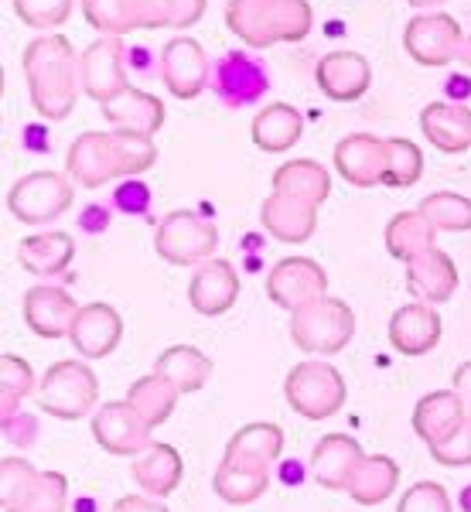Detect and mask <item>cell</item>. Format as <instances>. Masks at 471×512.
Returning <instances> with one entry per match:
<instances>
[{"label": "cell", "instance_id": "obj_1", "mask_svg": "<svg viewBox=\"0 0 471 512\" xmlns=\"http://www.w3.org/2000/svg\"><path fill=\"white\" fill-rule=\"evenodd\" d=\"M157 161V147L151 137L134 130H89L69 147L65 168L82 188H99L113 178L144 175Z\"/></svg>", "mask_w": 471, "mask_h": 512}, {"label": "cell", "instance_id": "obj_2", "mask_svg": "<svg viewBox=\"0 0 471 512\" xmlns=\"http://www.w3.org/2000/svg\"><path fill=\"white\" fill-rule=\"evenodd\" d=\"M24 79L31 103L45 120H65L79 99V55L69 38L45 35L24 48Z\"/></svg>", "mask_w": 471, "mask_h": 512}, {"label": "cell", "instance_id": "obj_3", "mask_svg": "<svg viewBox=\"0 0 471 512\" xmlns=\"http://www.w3.org/2000/svg\"><path fill=\"white\" fill-rule=\"evenodd\" d=\"M308 0H229L226 24L250 48H270L277 41H301L311 31Z\"/></svg>", "mask_w": 471, "mask_h": 512}, {"label": "cell", "instance_id": "obj_4", "mask_svg": "<svg viewBox=\"0 0 471 512\" xmlns=\"http://www.w3.org/2000/svg\"><path fill=\"white\" fill-rule=\"evenodd\" d=\"M355 335V315L338 297H321L308 308L291 315V338L297 349L314 355H335L352 342Z\"/></svg>", "mask_w": 471, "mask_h": 512}, {"label": "cell", "instance_id": "obj_5", "mask_svg": "<svg viewBox=\"0 0 471 512\" xmlns=\"http://www.w3.org/2000/svg\"><path fill=\"white\" fill-rule=\"evenodd\" d=\"M99 396L96 373L86 362L62 359L45 373L38 386V407L59 420H82Z\"/></svg>", "mask_w": 471, "mask_h": 512}, {"label": "cell", "instance_id": "obj_6", "mask_svg": "<svg viewBox=\"0 0 471 512\" xmlns=\"http://www.w3.org/2000/svg\"><path fill=\"white\" fill-rule=\"evenodd\" d=\"M284 393L304 420H328L345 403V379L328 362H301L287 376Z\"/></svg>", "mask_w": 471, "mask_h": 512}, {"label": "cell", "instance_id": "obj_7", "mask_svg": "<svg viewBox=\"0 0 471 512\" xmlns=\"http://www.w3.org/2000/svg\"><path fill=\"white\" fill-rule=\"evenodd\" d=\"M154 246L157 256L175 263V267H202L216 253L219 229L212 222H205L202 216H195V212L178 209L171 216H164V222L157 226Z\"/></svg>", "mask_w": 471, "mask_h": 512}, {"label": "cell", "instance_id": "obj_8", "mask_svg": "<svg viewBox=\"0 0 471 512\" xmlns=\"http://www.w3.org/2000/svg\"><path fill=\"white\" fill-rule=\"evenodd\" d=\"M4 475V512H45L65 509L69 482L59 472H35L24 458H7Z\"/></svg>", "mask_w": 471, "mask_h": 512}, {"label": "cell", "instance_id": "obj_9", "mask_svg": "<svg viewBox=\"0 0 471 512\" xmlns=\"http://www.w3.org/2000/svg\"><path fill=\"white\" fill-rule=\"evenodd\" d=\"M72 205V185L69 178L59 171H35L14 181V188L7 192V209L14 219L28 222V226H48L69 212Z\"/></svg>", "mask_w": 471, "mask_h": 512}, {"label": "cell", "instance_id": "obj_10", "mask_svg": "<svg viewBox=\"0 0 471 512\" xmlns=\"http://www.w3.org/2000/svg\"><path fill=\"white\" fill-rule=\"evenodd\" d=\"M79 82L82 93L96 103H110L127 93V69H123V38L103 35L79 55Z\"/></svg>", "mask_w": 471, "mask_h": 512}, {"label": "cell", "instance_id": "obj_11", "mask_svg": "<svg viewBox=\"0 0 471 512\" xmlns=\"http://www.w3.org/2000/svg\"><path fill=\"white\" fill-rule=\"evenodd\" d=\"M267 294L277 308L294 315V311L328 297V274L314 260H308V256H287V260H280L277 267L270 270Z\"/></svg>", "mask_w": 471, "mask_h": 512}, {"label": "cell", "instance_id": "obj_12", "mask_svg": "<svg viewBox=\"0 0 471 512\" xmlns=\"http://www.w3.org/2000/svg\"><path fill=\"white\" fill-rule=\"evenodd\" d=\"M465 35H461L458 21L451 14H420L407 24L403 48L417 65H448L458 59Z\"/></svg>", "mask_w": 471, "mask_h": 512}, {"label": "cell", "instance_id": "obj_13", "mask_svg": "<svg viewBox=\"0 0 471 512\" xmlns=\"http://www.w3.org/2000/svg\"><path fill=\"white\" fill-rule=\"evenodd\" d=\"M390 168V144L373 134H349L335 147V171L355 188L383 185Z\"/></svg>", "mask_w": 471, "mask_h": 512}, {"label": "cell", "instance_id": "obj_14", "mask_svg": "<svg viewBox=\"0 0 471 512\" xmlns=\"http://www.w3.org/2000/svg\"><path fill=\"white\" fill-rule=\"evenodd\" d=\"M93 437L103 451L110 454H144L151 448V427L147 420L130 407L127 400L123 403H106L99 407V414L93 417Z\"/></svg>", "mask_w": 471, "mask_h": 512}, {"label": "cell", "instance_id": "obj_15", "mask_svg": "<svg viewBox=\"0 0 471 512\" xmlns=\"http://www.w3.org/2000/svg\"><path fill=\"white\" fill-rule=\"evenodd\" d=\"M161 79L175 99H195L209 82V59L195 38H171L161 55Z\"/></svg>", "mask_w": 471, "mask_h": 512}, {"label": "cell", "instance_id": "obj_16", "mask_svg": "<svg viewBox=\"0 0 471 512\" xmlns=\"http://www.w3.org/2000/svg\"><path fill=\"white\" fill-rule=\"evenodd\" d=\"M79 318V304L69 291L52 284H38L24 294V321L38 338H69Z\"/></svg>", "mask_w": 471, "mask_h": 512}, {"label": "cell", "instance_id": "obj_17", "mask_svg": "<svg viewBox=\"0 0 471 512\" xmlns=\"http://www.w3.org/2000/svg\"><path fill=\"white\" fill-rule=\"evenodd\" d=\"M236 297H239V277L229 260L212 256L202 267H195V277H192V284H188V301H192V308L198 315H205V318L226 315L236 304Z\"/></svg>", "mask_w": 471, "mask_h": 512}, {"label": "cell", "instance_id": "obj_18", "mask_svg": "<svg viewBox=\"0 0 471 512\" xmlns=\"http://www.w3.org/2000/svg\"><path fill=\"white\" fill-rule=\"evenodd\" d=\"M366 458V451L359 448V441L349 434H328L318 441V448L311 454V475L321 489L332 492H349L355 468Z\"/></svg>", "mask_w": 471, "mask_h": 512}, {"label": "cell", "instance_id": "obj_19", "mask_svg": "<svg viewBox=\"0 0 471 512\" xmlns=\"http://www.w3.org/2000/svg\"><path fill=\"white\" fill-rule=\"evenodd\" d=\"M465 417H468V407L461 403L458 393L437 390V393H427L424 400L413 407V431H417V437L427 448H441L444 441H451V437L461 431Z\"/></svg>", "mask_w": 471, "mask_h": 512}, {"label": "cell", "instance_id": "obj_20", "mask_svg": "<svg viewBox=\"0 0 471 512\" xmlns=\"http://www.w3.org/2000/svg\"><path fill=\"white\" fill-rule=\"evenodd\" d=\"M441 315L434 311V304L413 301L403 304L390 321V345L403 355H427L441 342Z\"/></svg>", "mask_w": 471, "mask_h": 512}, {"label": "cell", "instance_id": "obj_21", "mask_svg": "<svg viewBox=\"0 0 471 512\" xmlns=\"http://www.w3.org/2000/svg\"><path fill=\"white\" fill-rule=\"evenodd\" d=\"M120 335H123L120 311L96 301V304L79 308V318H76V325H72L69 342L76 345V352L86 355V359H103V355H110L120 345Z\"/></svg>", "mask_w": 471, "mask_h": 512}, {"label": "cell", "instance_id": "obj_22", "mask_svg": "<svg viewBox=\"0 0 471 512\" xmlns=\"http://www.w3.org/2000/svg\"><path fill=\"white\" fill-rule=\"evenodd\" d=\"M270 89L267 69L263 62L250 59L243 52L222 55L216 65V93L226 99L229 106H250Z\"/></svg>", "mask_w": 471, "mask_h": 512}, {"label": "cell", "instance_id": "obj_23", "mask_svg": "<svg viewBox=\"0 0 471 512\" xmlns=\"http://www.w3.org/2000/svg\"><path fill=\"white\" fill-rule=\"evenodd\" d=\"M458 287V267L444 250H427L407 263V291L424 304H444Z\"/></svg>", "mask_w": 471, "mask_h": 512}, {"label": "cell", "instance_id": "obj_24", "mask_svg": "<svg viewBox=\"0 0 471 512\" xmlns=\"http://www.w3.org/2000/svg\"><path fill=\"white\" fill-rule=\"evenodd\" d=\"M373 69L359 52H332L318 62V86L335 103H352L369 89Z\"/></svg>", "mask_w": 471, "mask_h": 512}, {"label": "cell", "instance_id": "obj_25", "mask_svg": "<svg viewBox=\"0 0 471 512\" xmlns=\"http://www.w3.org/2000/svg\"><path fill=\"white\" fill-rule=\"evenodd\" d=\"M260 219L263 229L274 239H280V243H304V239H311L314 226H318V205L297 202V198L274 192L263 202Z\"/></svg>", "mask_w": 471, "mask_h": 512}, {"label": "cell", "instance_id": "obj_26", "mask_svg": "<svg viewBox=\"0 0 471 512\" xmlns=\"http://www.w3.org/2000/svg\"><path fill=\"white\" fill-rule=\"evenodd\" d=\"M270 485V465H260V461H246V458H229L222 454V465L216 478H212V489L222 495V502L229 506H246V502H256Z\"/></svg>", "mask_w": 471, "mask_h": 512}, {"label": "cell", "instance_id": "obj_27", "mask_svg": "<svg viewBox=\"0 0 471 512\" xmlns=\"http://www.w3.org/2000/svg\"><path fill=\"white\" fill-rule=\"evenodd\" d=\"M420 127L444 154H461L471 147V110L461 103H431L420 113Z\"/></svg>", "mask_w": 471, "mask_h": 512}, {"label": "cell", "instance_id": "obj_28", "mask_svg": "<svg viewBox=\"0 0 471 512\" xmlns=\"http://www.w3.org/2000/svg\"><path fill=\"white\" fill-rule=\"evenodd\" d=\"M103 113L113 123V130H134V134L144 137H154L164 127V120H168L161 99L151 93H140V89H127L117 99H110L103 106Z\"/></svg>", "mask_w": 471, "mask_h": 512}, {"label": "cell", "instance_id": "obj_29", "mask_svg": "<svg viewBox=\"0 0 471 512\" xmlns=\"http://www.w3.org/2000/svg\"><path fill=\"white\" fill-rule=\"evenodd\" d=\"M76 256V243H72L69 233H38V236H24L18 243V260L28 274L35 277H59L65 267Z\"/></svg>", "mask_w": 471, "mask_h": 512}, {"label": "cell", "instance_id": "obj_30", "mask_svg": "<svg viewBox=\"0 0 471 512\" xmlns=\"http://www.w3.org/2000/svg\"><path fill=\"white\" fill-rule=\"evenodd\" d=\"M134 482L154 499H164L178 489L181 475H185V465H181V454L171 448V444H151L144 454L134 458Z\"/></svg>", "mask_w": 471, "mask_h": 512}, {"label": "cell", "instance_id": "obj_31", "mask_svg": "<svg viewBox=\"0 0 471 512\" xmlns=\"http://www.w3.org/2000/svg\"><path fill=\"white\" fill-rule=\"evenodd\" d=\"M274 192L297 198V202L321 205L332 195V175H328V168L318 161H308V158L287 161L274 171Z\"/></svg>", "mask_w": 471, "mask_h": 512}, {"label": "cell", "instance_id": "obj_32", "mask_svg": "<svg viewBox=\"0 0 471 512\" xmlns=\"http://www.w3.org/2000/svg\"><path fill=\"white\" fill-rule=\"evenodd\" d=\"M253 144L267 154H284L301 140L304 134V117L294 110L291 103H274L253 120Z\"/></svg>", "mask_w": 471, "mask_h": 512}, {"label": "cell", "instance_id": "obj_33", "mask_svg": "<svg viewBox=\"0 0 471 512\" xmlns=\"http://www.w3.org/2000/svg\"><path fill=\"white\" fill-rule=\"evenodd\" d=\"M434 239H437V229L434 222L424 216V212H400L386 222V250L396 260L410 263L413 256L434 250Z\"/></svg>", "mask_w": 471, "mask_h": 512}, {"label": "cell", "instance_id": "obj_34", "mask_svg": "<svg viewBox=\"0 0 471 512\" xmlns=\"http://www.w3.org/2000/svg\"><path fill=\"white\" fill-rule=\"evenodd\" d=\"M400 485V468H396L393 458L386 454H366L355 468V478L349 485V495L359 506H376V502H386Z\"/></svg>", "mask_w": 471, "mask_h": 512}, {"label": "cell", "instance_id": "obj_35", "mask_svg": "<svg viewBox=\"0 0 471 512\" xmlns=\"http://www.w3.org/2000/svg\"><path fill=\"white\" fill-rule=\"evenodd\" d=\"M154 373L171 379L181 393H195L212 379V359L205 352L192 349V345H171L168 352L157 355Z\"/></svg>", "mask_w": 471, "mask_h": 512}, {"label": "cell", "instance_id": "obj_36", "mask_svg": "<svg viewBox=\"0 0 471 512\" xmlns=\"http://www.w3.org/2000/svg\"><path fill=\"white\" fill-rule=\"evenodd\" d=\"M178 396H181V390L171 383V379H164L161 373H151V376L137 379V383L130 386L127 403L147 420V427L154 431V427H161L164 420L175 414Z\"/></svg>", "mask_w": 471, "mask_h": 512}, {"label": "cell", "instance_id": "obj_37", "mask_svg": "<svg viewBox=\"0 0 471 512\" xmlns=\"http://www.w3.org/2000/svg\"><path fill=\"white\" fill-rule=\"evenodd\" d=\"M284 451V431L277 424H250L243 431L233 434L226 454L229 458H246V461H260V465H274Z\"/></svg>", "mask_w": 471, "mask_h": 512}, {"label": "cell", "instance_id": "obj_38", "mask_svg": "<svg viewBox=\"0 0 471 512\" xmlns=\"http://www.w3.org/2000/svg\"><path fill=\"white\" fill-rule=\"evenodd\" d=\"M420 212L441 233H468L471 229V198L458 192H434L420 202Z\"/></svg>", "mask_w": 471, "mask_h": 512}, {"label": "cell", "instance_id": "obj_39", "mask_svg": "<svg viewBox=\"0 0 471 512\" xmlns=\"http://www.w3.org/2000/svg\"><path fill=\"white\" fill-rule=\"evenodd\" d=\"M0 390H4L0 393V414H4V420H11L18 414V403L35 390V373H31V366L21 355H4L0 359Z\"/></svg>", "mask_w": 471, "mask_h": 512}, {"label": "cell", "instance_id": "obj_40", "mask_svg": "<svg viewBox=\"0 0 471 512\" xmlns=\"http://www.w3.org/2000/svg\"><path fill=\"white\" fill-rule=\"evenodd\" d=\"M390 168H386L383 185L386 188H410L420 181V171H424V154L420 147L407 137H390Z\"/></svg>", "mask_w": 471, "mask_h": 512}, {"label": "cell", "instance_id": "obj_41", "mask_svg": "<svg viewBox=\"0 0 471 512\" xmlns=\"http://www.w3.org/2000/svg\"><path fill=\"white\" fill-rule=\"evenodd\" d=\"M82 14H86V21L93 24L96 31H103V35L123 38V35H130V31H137L130 0H82Z\"/></svg>", "mask_w": 471, "mask_h": 512}, {"label": "cell", "instance_id": "obj_42", "mask_svg": "<svg viewBox=\"0 0 471 512\" xmlns=\"http://www.w3.org/2000/svg\"><path fill=\"white\" fill-rule=\"evenodd\" d=\"M11 4L28 28L52 31V28H59V24L69 21L72 4H76V0H11Z\"/></svg>", "mask_w": 471, "mask_h": 512}, {"label": "cell", "instance_id": "obj_43", "mask_svg": "<svg viewBox=\"0 0 471 512\" xmlns=\"http://www.w3.org/2000/svg\"><path fill=\"white\" fill-rule=\"evenodd\" d=\"M396 512H451V499L437 482H417L400 499Z\"/></svg>", "mask_w": 471, "mask_h": 512}, {"label": "cell", "instance_id": "obj_44", "mask_svg": "<svg viewBox=\"0 0 471 512\" xmlns=\"http://www.w3.org/2000/svg\"><path fill=\"white\" fill-rule=\"evenodd\" d=\"M431 458L437 465L444 468H465L471 465V414L465 417V424H461V431L451 437V441H444L441 448H431Z\"/></svg>", "mask_w": 471, "mask_h": 512}, {"label": "cell", "instance_id": "obj_45", "mask_svg": "<svg viewBox=\"0 0 471 512\" xmlns=\"http://www.w3.org/2000/svg\"><path fill=\"white\" fill-rule=\"evenodd\" d=\"M134 24L140 28H171V0H130Z\"/></svg>", "mask_w": 471, "mask_h": 512}, {"label": "cell", "instance_id": "obj_46", "mask_svg": "<svg viewBox=\"0 0 471 512\" xmlns=\"http://www.w3.org/2000/svg\"><path fill=\"white\" fill-rule=\"evenodd\" d=\"M117 205H120L123 212H147V205H151V192H147L144 181L127 178L117 188Z\"/></svg>", "mask_w": 471, "mask_h": 512}, {"label": "cell", "instance_id": "obj_47", "mask_svg": "<svg viewBox=\"0 0 471 512\" xmlns=\"http://www.w3.org/2000/svg\"><path fill=\"white\" fill-rule=\"evenodd\" d=\"M205 7H209V0H171V28H192V24L202 21Z\"/></svg>", "mask_w": 471, "mask_h": 512}, {"label": "cell", "instance_id": "obj_48", "mask_svg": "<svg viewBox=\"0 0 471 512\" xmlns=\"http://www.w3.org/2000/svg\"><path fill=\"white\" fill-rule=\"evenodd\" d=\"M4 434L11 444H28V437H35V420L24 417V414H14L11 420H4Z\"/></svg>", "mask_w": 471, "mask_h": 512}, {"label": "cell", "instance_id": "obj_49", "mask_svg": "<svg viewBox=\"0 0 471 512\" xmlns=\"http://www.w3.org/2000/svg\"><path fill=\"white\" fill-rule=\"evenodd\" d=\"M110 512H171V509L164 502H154V495L151 499H144V495H123Z\"/></svg>", "mask_w": 471, "mask_h": 512}, {"label": "cell", "instance_id": "obj_50", "mask_svg": "<svg viewBox=\"0 0 471 512\" xmlns=\"http://www.w3.org/2000/svg\"><path fill=\"white\" fill-rule=\"evenodd\" d=\"M454 393L461 396V403H465L468 414H471V362H465V366L454 373Z\"/></svg>", "mask_w": 471, "mask_h": 512}, {"label": "cell", "instance_id": "obj_51", "mask_svg": "<svg viewBox=\"0 0 471 512\" xmlns=\"http://www.w3.org/2000/svg\"><path fill=\"white\" fill-rule=\"evenodd\" d=\"M458 62H461V65H468V69H471V38H465V45H461Z\"/></svg>", "mask_w": 471, "mask_h": 512}, {"label": "cell", "instance_id": "obj_52", "mask_svg": "<svg viewBox=\"0 0 471 512\" xmlns=\"http://www.w3.org/2000/svg\"><path fill=\"white\" fill-rule=\"evenodd\" d=\"M417 11H427V7H437V4H444V0H410Z\"/></svg>", "mask_w": 471, "mask_h": 512}, {"label": "cell", "instance_id": "obj_53", "mask_svg": "<svg viewBox=\"0 0 471 512\" xmlns=\"http://www.w3.org/2000/svg\"><path fill=\"white\" fill-rule=\"evenodd\" d=\"M45 512H65V509H45Z\"/></svg>", "mask_w": 471, "mask_h": 512}]
</instances>
